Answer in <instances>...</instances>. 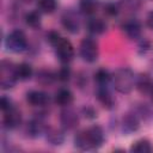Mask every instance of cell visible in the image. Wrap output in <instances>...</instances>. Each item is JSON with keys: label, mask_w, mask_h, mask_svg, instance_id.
<instances>
[{"label": "cell", "mask_w": 153, "mask_h": 153, "mask_svg": "<svg viewBox=\"0 0 153 153\" xmlns=\"http://www.w3.org/2000/svg\"><path fill=\"white\" fill-rule=\"evenodd\" d=\"M153 85V80L152 78L147 74V73H140L136 75L135 79V88L142 93V94H148L151 88Z\"/></svg>", "instance_id": "19"}, {"label": "cell", "mask_w": 153, "mask_h": 153, "mask_svg": "<svg viewBox=\"0 0 153 153\" xmlns=\"http://www.w3.org/2000/svg\"><path fill=\"white\" fill-rule=\"evenodd\" d=\"M74 100V94L68 87H60L54 94L55 104L60 106H69Z\"/></svg>", "instance_id": "17"}, {"label": "cell", "mask_w": 153, "mask_h": 153, "mask_svg": "<svg viewBox=\"0 0 153 153\" xmlns=\"http://www.w3.org/2000/svg\"><path fill=\"white\" fill-rule=\"evenodd\" d=\"M57 7V0H37V8L41 13L50 14L55 12Z\"/></svg>", "instance_id": "26"}, {"label": "cell", "mask_w": 153, "mask_h": 153, "mask_svg": "<svg viewBox=\"0 0 153 153\" xmlns=\"http://www.w3.org/2000/svg\"><path fill=\"white\" fill-rule=\"evenodd\" d=\"M18 81L16 74V65L8 60H2L0 65V86L2 90L12 88Z\"/></svg>", "instance_id": "5"}, {"label": "cell", "mask_w": 153, "mask_h": 153, "mask_svg": "<svg viewBox=\"0 0 153 153\" xmlns=\"http://www.w3.org/2000/svg\"><path fill=\"white\" fill-rule=\"evenodd\" d=\"M25 24L32 29H38L42 24V18H41V12L39 11H29L24 16Z\"/></svg>", "instance_id": "25"}, {"label": "cell", "mask_w": 153, "mask_h": 153, "mask_svg": "<svg viewBox=\"0 0 153 153\" xmlns=\"http://www.w3.org/2000/svg\"><path fill=\"white\" fill-rule=\"evenodd\" d=\"M48 126L45 124L44 117L41 115H37L27 121L25 126V134L31 139H37L42 135H44Z\"/></svg>", "instance_id": "10"}, {"label": "cell", "mask_w": 153, "mask_h": 153, "mask_svg": "<svg viewBox=\"0 0 153 153\" xmlns=\"http://www.w3.org/2000/svg\"><path fill=\"white\" fill-rule=\"evenodd\" d=\"M80 57L88 63H93L98 60L99 56V45L98 42L92 37H85L79 45Z\"/></svg>", "instance_id": "4"}, {"label": "cell", "mask_w": 153, "mask_h": 153, "mask_svg": "<svg viewBox=\"0 0 153 153\" xmlns=\"http://www.w3.org/2000/svg\"><path fill=\"white\" fill-rule=\"evenodd\" d=\"M86 29L91 35L97 36V35L104 33L106 31V29H108V25H106V22L103 18L92 16L86 22Z\"/></svg>", "instance_id": "16"}, {"label": "cell", "mask_w": 153, "mask_h": 153, "mask_svg": "<svg viewBox=\"0 0 153 153\" xmlns=\"http://www.w3.org/2000/svg\"><path fill=\"white\" fill-rule=\"evenodd\" d=\"M5 47L11 53H23L27 49V38L24 31L16 29L11 31L5 38Z\"/></svg>", "instance_id": "3"}, {"label": "cell", "mask_w": 153, "mask_h": 153, "mask_svg": "<svg viewBox=\"0 0 153 153\" xmlns=\"http://www.w3.org/2000/svg\"><path fill=\"white\" fill-rule=\"evenodd\" d=\"M130 152L133 153H152L153 152V145L148 139H139L134 141L129 148Z\"/></svg>", "instance_id": "24"}, {"label": "cell", "mask_w": 153, "mask_h": 153, "mask_svg": "<svg viewBox=\"0 0 153 153\" xmlns=\"http://www.w3.org/2000/svg\"><path fill=\"white\" fill-rule=\"evenodd\" d=\"M104 141H105L104 129L98 124L79 130L74 135V146L81 151L97 149L104 143Z\"/></svg>", "instance_id": "1"}, {"label": "cell", "mask_w": 153, "mask_h": 153, "mask_svg": "<svg viewBox=\"0 0 153 153\" xmlns=\"http://www.w3.org/2000/svg\"><path fill=\"white\" fill-rule=\"evenodd\" d=\"M96 98L98 103L106 110H112L116 106V98L112 94L110 86H96Z\"/></svg>", "instance_id": "12"}, {"label": "cell", "mask_w": 153, "mask_h": 153, "mask_svg": "<svg viewBox=\"0 0 153 153\" xmlns=\"http://www.w3.org/2000/svg\"><path fill=\"white\" fill-rule=\"evenodd\" d=\"M16 74L18 81H27L33 75V68L27 62H22L16 65Z\"/></svg>", "instance_id": "23"}, {"label": "cell", "mask_w": 153, "mask_h": 153, "mask_svg": "<svg viewBox=\"0 0 153 153\" xmlns=\"http://www.w3.org/2000/svg\"><path fill=\"white\" fill-rule=\"evenodd\" d=\"M140 126H141V120L134 110L126 112L120 122L121 131L124 135H131V134L136 133L140 129Z\"/></svg>", "instance_id": "9"}, {"label": "cell", "mask_w": 153, "mask_h": 153, "mask_svg": "<svg viewBox=\"0 0 153 153\" xmlns=\"http://www.w3.org/2000/svg\"><path fill=\"white\" fill-rule=\"evenodd\" d=\"M22 2H24V4H29V2H31L32 0H20Z\"/></svg>", "instance_id": "36"}, {"label": "cell", "mask_w": 153, "mask_h": 153, "mask_svg": "<svg viewBox=\"0 0 153 153\" xmlns=\"http://www.w3.org/2000/svg\"><path fill=\"white\" fill-rule=\"evenodd\" d=\"M45 38H47V42H48L51 47H54V45L62 38V36L60 35V32H57V31H55V30H50V31H48V32L45 33Z\"/></svg>", "instance_id": "30"}, {"label": "cell", "mask_w": 153, "mask_h": 153, "mask_svg": "<svg viewBox=\"0 0 153 153\" xmlns=\"http://www.w3.org/2000/svg\"><path fill=\"white\" fill-rule=\"evenodd\" d=\"M80 112H81V115L86 118V120H94V118H97V116H98V112H97V110L92 106V105H84L82 108H81V110H80Z\"/></svg>", "instance_id": "29"}, {"label": "cell", "mask_w": 153, "mask_h": 153, "mask_svg": "<svg viewBox=\"0 0 153 153\" xmlns=\"http://www.w3.org/2000/svg\"><path fill=\"white\" fill-rule=\"evenodd\" d=\"M122 2H123L128 8H130V10H134V8L139 7V5H140V0H123Z\"/></svg>", "instance_id": "33"}, {"label": "cell", "mask_w": 153, "mask_h": 153, "mask_svg": "<svg viewBox=\"0 0 153 153\" xmlns=\"http://www.w3.org/2000/svg\"><path fill=\"white\" fill-rule=\"evenodd\" d=\"M12 106H14V105H13V103H12V100H11L10 97H7V96H2V97L0 98V109H1L2 112L10 110Z\"/></svg>", "instance_id": "32"}, {"label": "cell", "mask_w": 153, "mask_h": 153, "mask_svg": "<svg viewBox=\"0 0 153 153\" xmlns=\"http://www.w3.org/2000/svg\"><path fill=\"white\" fill-rule=\"evenodd\" d=\"M100 7L99 0H79V11L84 16H94Z\"/></svg>", "instance_id": "20"}, {"label": "cell", "mask_w": 153, "mask_h": 153, "mask_svg": "<svg viewBox=\"0 0 153 153\" xmlns=\"http://www.w3.org/2000/svg\"><path fill=\"white\" fill-rule=\"evenodd\" d=\"M61 24L65 30L71 33H78L81 27V17L80 11L76 12L72 8L66 10L61 16Z\"/></svg>", "instance_id": "7"}, {"label": "cell", "mask_w": 153, "mask_h": 153, "mask_svg": "<svg viewBox=\"0 0 153 153\" xmlns=\"http://www.w3.org/2000/svg\"><path fill=\"white\" fill-rule=\"evenodd\" d=\"M36 80L38 84L43 86H49L53 85L57 80V74L54 71L50 69H39L36 74Z\"/></svg>", "instance_id": "21"}, {"label": "cell", "mask_w": 153, "mask_h": 153, "mask_svg": "<svg viewBox=\"0 0 153 153\" xmlns=\"http://www.w3.org/2000/svg\"><path fill=\"white\" fill-rule=\"evenodd\" d=\"M135 79H136V74L130 68L122 67L112 73L111 85L117 92L127 94L130 93L135 87Z\"/></svg>", "instance_id": "2"}, {"label": "cell", "mask_w": 153, "mask_h": 153, "mask_svg": "<svg viewBox=\"0 0 153 153\" xmlns=\"http://www.w3.org/2000/svg\"><path fill=\"white\" fill-rule=\"evenodd\" d=\"M147 25L151 30H153V11H151L147 16Z\"/></svg>", "instance_id": "34"}, {"label": "cell", "mask_w": 153, "mask_h": 153, "mask_svg": "<svg viewBox=\"0 0 153 153\" xmlns=\"http://www.w3.org/2000/svg\"><path fill=\"white\" fill-rule=\"evenodd\" d=\"M60 124L66 131L75 130L79 126V115L78 112L69 106H63L60 111Z\"/></svg>", "instance_id": "8"}, {"label": "cell", "mask_w": 153, "mask_h": 153, "mask_svg": "<svg viewBox=\"0 0 153 153\" xmlns=\"http://www.w3.org/2000/svg\"><path fill=\"white\" fill-rule=\"evenodd\" d=\"M93 79L96 86H110L112 73L106 68H98L93 74Z\"/></svg>", "instance_id": "22"}, {"label": "cell", "mask_w": 153, "mask_h": 153, "mask_svg": "<svg viewBox=\"0 0 153 153\" xmlns=\"http://www.w3.org/2000/svg\"><path fill=\"white\" fill-rule=\"evenodd\" d=\"M53 48H54L56 57L59 59V61L62 65H68L73 60L75 50H74V47L69 39L62 37Z\"/></svg>", "instance_id": "6"}, {"label": "cell", "mask_w": 153, "mask_h": 153, "mask_svg": "<svg viewBox=\"0 0 153 153\" xmlns=\"http://www.w3.org/2000/svg\"><path fill=\"white\" fill-rule=\"evenodd\" d=\"M133 110L136 112V115L140 117L141 122H147L151 123L153 122V104L148 103H139L136 104Z\"/></svg>", "instance_id": "18"}, {"label": "cell", "mask_w": 153, "mask_h": 153, "mask_svg": "<svg viewBox=\"0 0 153 153\" xmlns=\"http://www.w3.org/2000/svg\"><path fill=\"white\" fill-rule=\"evenodd\" d=\"M139 43H137V47H139V53L141 54V55H143V54H146L149 49H151V43H149V41H147L146 38H140L139 41H137Z\"/></svg>", "instance_id": "31"}, {"label": "cell", "mask_w": 153, "mask_h": 153, "mask_svg": "<svg viewBox=\"0 0 153 153\" xmlns=\"http://www.w3.org/2000/svg\"><path fill=\"white\" fill-rule=\"evenodd\" d=\"M149 97H151V99H152V102H153V85H152V88H151V91H149Z\"/></svg>", "instance_id": "35"}, {"label": "cell", "mask_w": 153, "mask_h": 153, "mask_svg": "<svg viewBox=\"0 0 153 153\" xmlns=\"http://www.w3.org/2000/svg\"><path fill=\"white\" fill-rule=\"evenodd\" d=\"M56 74H57V80L61 81V82H67L72 78V71H71V68H69L68 65H63L56 72Z\"/></svg>", "instance_id": "28"}, {"label": "cell", "mask_w": 153, "mask_h": 153, "mask_svg": "<svg viewBox=\"0 0 153 153\" xmlns=\"http://www.w3.org/2000/svg\"><path fill=\"white\" fill-rule=\"evenodd\" d=\"M45 140L51 146H61L66 140V130L63 128L48 127L44 133Z\"/></svg>", "instance_id": "15"}, {"label": "cell", "mask_w": 153, "mask_h": 153, "mask_svg": "<svg viewBox=\"0 0 153 153\" xmlns=\"http://www.w3.org/2000/svg\"><path fill=\"white\" fill-rule=\"evenodd\" d=\"M120 10H121V6L117 4V2H114V1H106L104 5H103V12L106 17H116L118 13H120Z\"/></svg>", "instance_id": "27"}, {"label": "cell", "mask_w": 153, "mask_h": 153, "mask_svg": "<svg viewBox=\"0 0 153 153\" xmlns=\"http://www.w3.org/2000/svg\"><path fill=\"white\" fill-rule=\"evenodd\" d=\"M2 124L7 130L17 129L22 124V112L16 106H12L10 110L4 112Z\"/></svg>", "instance_id": "14"}, {"label": "cell", "mask_w": 153, "mask_h": 153, "mask_svg": "<svg viewBox=\"0 0 153 153\" xmlns=\"http://www.w3.org/2000/svg\"><path fill=\"white\" fill-rule=\"evenodd\" d=\"M121 30L130 41H139L142 33V25L136 18H128L121 24Z\"/></svg>", "instance_id": "11"}, {"label": "cell", "mask_w": 153, "mask_h": 153, "mask_svg": "<svg viewBox=\"0 0 153 153\" xmlns=\"http://www.w3.org/2000/svg\"><path fill=\"white\" fill-rule=\"evenodd\" d=\"M25 99L26 102L32 105V106H36V108H43L45 105L49 104L50 102V96L44 92V91H41V90H31V91H27L26 94H25Z\"/></svg>", "instance_id": "13"}]
</instances>
